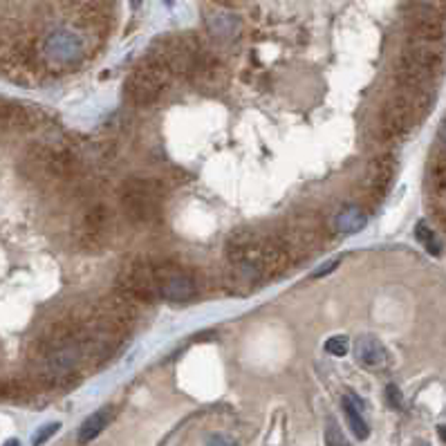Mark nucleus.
<instances>
[{
	"mask_svg": "<svg viewBox=\"0 0 446 446\" xmlns=\"http://www.w3.org/2000/svg\"><path fill=\"white\" fill-rule=\"evenodd\" d=\"M365 220L368 218H365V213L361 211V206H348V209H343L337 216V220H334V227L343 233H357L363 229Z\"/></svg>",
	"mask_w": 446,
	"mask_h": 446,
	"instance_id": "12",
	"label": "nucleus"
},
{
	"mask_svg": "<svg viewBox=\"0 0 446 446\" xmlns=\"http://www.w3.org/2000/svg\"><path fill=\"white\" fill-rule=\"evenodd\" d=\"M386 400H388V404L392 406V408H402V392H400V388L397 386H388L386 388Z\"/></svg>",
	"mask_w": 446,
	"mask_h": 446,
	"instance_id": "18",
	"label": "nucleus"
},
{
	"mask_svg": "<svg viewBox=\"0 0 446 446\" xmlns=\"http://www.w3.org/2000/svg\"><path fill=\"white\" fill-rule=\"evenodd\" d=\"M41 54H43L47 66L72 68L83 61L86 43L72 29H54L45 36V41L41 45Z\"/></svg>",
	"mask_w": 446,
	"mask_h": 446,
	"instance_id": "4",
	"label": "nucleus"
},
{
	"mask_svg": "<svg viewBox=\"0 0 446 446\" xmlns=\"http://www.w3.org/2000/svg\"><path fill=\"white\" fill-rule=\"evenodd\" d=\"M166 198V186L153 178H133L123 184L119 204L126 220L135 227H146L162 213V200Z\"/></svg>",
	"mask_w": 446,
	"mask_h": 446,
	"instance_id": "1",
	"label": "nucleus"
},
{
	"mask_svg": "<svg viewBox=\"0 0 446 446\" xmlns=\"http://www.w3.org/2000/svg\"><path fill=\"white\" fill-rule=\"evenodd\" d=\"M323 440H325V446H353V444L348 442V437L343 435V431L339 428V424L334 422L332 417H330L328 424H325Z\"/></svg>",
	"mask_w": 446,
	"mask_h": 446,
	"instance_id": "14",
	"label": "nucleus"
},
{
	"mask_svg": "<svg viewBox=\"0 0 446 446\" xmlns=\"http://www.w3.org/2000/svg\"><path fill=\"white\" fill-rule=\"evenodd\" d=\"M348 339L345 337H332L325 341V353L334 355V357H345L348 355Z\"/></svg>",
	"mask_w": 446,
	"mask_h": 446,
	"instance_id": "16",
	"label": "nucleus"
},
{
	"mask_svg": "<svg viewBox=\"0 0 446 446\" xmlns=\"http://www.w3.org/2000/svg\"><path fill=\"white\" fill-rule=\"evenodd\" d=\"M115 229V213L113 209L101 202L92 200L86 202L74 220V240L86 251H101L110 245Z\"/></svg>",
	"mask_w": 446,
	"mask_h": 446,
	"instance_id": "2",
	"label": "nucleus"
},
{
	"mask_svg": "<svg viewBox=\"0 0 446 446\" xmlns=\"http://www.w3.org/2000/svg\"><path fill=\"white\" fill-rule=\"evenodd\" d=\"M415 238L424 245V249L431 253V256H440L442 253V243H440V238L437 233L433 231V227H428L426 222H417V227H415Z\"/></svg>",
	"mask_w": 446,
	"mask_h": 446,
	"instance_id": "13",
	"label": "nucleus"
},
{
	"mask_svg": "<svg viewBox=\"0 0 446 446\" xmlns=\"http://www.w3.org/2000/svg\"><path fill=\"white\" fill-rule=\"evenodd\" d=\"M141 3H144V0H131V5H133V7H139Z\"/></svg>",
	"mask_w": 446,
	"mask_h": 446,
	"instance_id": "24",
	"label": "nucleus"
},
{
	"mask_svg": "<svg viewBox=\"0 0 446 446\" xmlns=\"http://www.w3.org/2000/svg\"><path fill=\"white\" fill-rule=\"evenodd\" d=\"M339 265V260H330L328 265H323V267H318L316 272H314V278H321V276H325V274H330L334 267Z\"/></svg>",
	"mask_w": 446,
	"mask_h": 446,
	"instance_id": "20",
	"label": "nucleus"
},
{
	"mask_svg": "<svg viewBox=\"0 0 446 446\" xmlns=\"http://www.w3.org/2000/svg\"><path fill=\"white\" fill-rule=\"evenodd\" d=\"M431 216H433V220L437 222V227H442L444 231H446V204L444 202H440V200H435L433 204H431Z\"/></svg>",
	"mask_w": 446,
	"mask_h": 446,
	"instance_id": "17",
	"label": "nucleus"
},
{
	"mask_svg": "<svg viewBox=\"0 0 446 446\" xmlns=\"http://www.w3.org/2000/svg\"><path fill=\"white\" fill-rule=\"evenodd\" d=\"M355 353H357V361L365 368H381V365H386V348L381 345L379 339L370 337V334H365V337H359L357 343H355Z\"/></svg>",
	"mask_w": 446,
	"mask_h": 446,
	"instance_id": "8",
	"label": "nucleus"
},
{
	"mask_svg": "<svg viewBox=\"0 0 446 446\" xmlns=\"http://www.w3.org/2000/svg\"><path fill=\"white\" fill-rule=\"evenodd\" d=\"M361 402L357 400V397L353 392H348L343 397V412H345V420L350 424V428H353V433L359 437V440H368L370 435V428L368 424H365L363 415H361Z\"/></svg>",
	"mask_w": 446,
	"mask_h": 446,
	"instance_id": "10",
	"label": "nucleus"
},
{
	"mask_svg": "<svg viewBox=\"0 0 446 446\" xmlns=\"http://www.w3.org/2000/svg\"><path fill=\"white\" fill-rule=\"evenodd\" d=\"M110 420H113V408L110 406H103L101 410L92 412V415L81 424V428H78V444H90L94 437H99V433L103 431V428L110 424Z\"/></svg>",
	"mask_w": 446,
	"mask_h": 446,
	"instance_id": "9",
	"label": "nucleus"
},
{
	"mask_svg": "<svg viewBox=\"0 0 446 446\" xmlns=\"http://www.w3.org/2000/svg\"><path fill=\"white\" fill-rule=\"evenodd\" d=\"M123 92H126V99H128L133 106L137 108H151L159 101L162 97V90L155 88L153 83H148L146 78H141L139 74H131L126 78V86H123Z\"/></svg>",
	"mask_w": 446,
	"mask_h": 446,
	"instance_id": "7",
	"label": "nucleus"
},
{
	"mask_svg": "<svg viewBox=\"0 0 446 446\" xmlns=\"http://www.w3.org/2000/svg\"><path fill=\"white\" fill-rule=\"evenodd\" d=\"M61 428V424L59 422H52V424H45V426H41L39 431L34 433V437H31V446H43L47 440H50L56 431Z\"/></svg>",
	"mask_w": 446,
	"mask_h": 446,
	"instance_id": "15",
	"label": "nucleus"
},
{
	"mask_svg": "<svg viewBox=\"0 0 446 446\" xmlns=\"http://www.w3.org/2000/svg\"><path fill=\"white\" fill-rule=\"evenodd\" d=\"M437 431H440V435H442V440L446 442V426H440V428H437Z\"/></svg>",
	"mask_w": 446,
	"mask_h": 446,
	"instance_id": "23",
	"label": "nucleus"
},
{
	"mask_svg": "<svg viewBox=\"0 0 446 446\" xmlns=\"http://www.w3.org/2000/svg\"><path fill=\"white\" fill-rule=\"evenodd\" d=\"M204 25L209 29V34L218 41H233L243 29V23L235 14L218 7L204 11Z\"/></svg>",
	"mask_w": 446,
	"mask_h": 446,
	"instance_id": "6",
	"label": "nucleus"
},
{
	"mask_svg": "<svg viewBox=\"0 0 446 446\" xmlns=\"http://www.w3.org/2000/svg\"><path fill=\"white\" fill-rule=\"evenodd\" d=\"M428 184L437 196L446 191V151L435 153L428 162Z\"/></svg>",
	"mask_w": 446,
	"mask_h": 446,
	"instance_id": "11",
	"label": "nucleus"
},
{
	"mask_svg": "<svg viewBox=\"0 0 446 446\" xmlns=\"http://www.w3.org/2000/svg\"><path fill=\"white\" fill-rule=\"evenodd\" d=\"M206 446H238L231 437L227 435H209V440H206Z\"/></svg>",
	"mask_w": 446,
	"mask_h": 446,
	"instance_id": "19",
	"label": "nucleus"
},
{
	"mask_svg": "<svg viewBox=\"0 0 446 446\" xmlns=\"http://www.w3.org/2000/svg\"><path fill=\"white\" fill-rule=\"evenodd\" d=\"M397 173V159L392 153H379L370 166H368V178H365V204L368 206H379L388 196V188L392 186Z\"/></svg>",
	"mask_w": 446,
	"mask_h": 446,
	"instance_id": "5",
	"label": "nucleus"
},
{
	"mask_svg": "<svg viewBox=\"0 0 446 446\" xmlns=\"http://www.w3.org/2000/svg\"><path fill=\"white\" fill-rule=\"evenodd\" d=\"M440 137H442V148L446 151V121H444V126H442V131H440Z\"/></svg>",
	"mask_w": 446,
	"mask_h": 446,
	"instance_id": "21",
	"label": "nucleus"
},
{
	"mask_svg": "<svg viewBox=\"0 0 446 446\" xmlns=\"http://www.w3.org/2000/svg\"><path fill=\"white\" fill-rule=\"evenodd\" d=\"M3 446H21V442H19V440H7Z\"/></svg>",
	"mask_w": 446,
	"mask_h": 446,
	"instance_id": "22",
	"label": "nucleus"
},
{
	"mask_svg": "<svg viewBox=\"0 0 446 446\" xmlns=\"http://www.w3.org/2000/svg\"><path fill=\"white\" fill-rule=\"evenodd\" d=\"M117 290L131 294L144 305H151L157 298H162L159 294V276L155 269V260L151 258H135L123 267V272L117 276Z\"/></svg>",
	"mask_w": 446,
	"mask_h": 446,
	"instance_id": "3",
	"label": "nucleus"
}]
</instances>
